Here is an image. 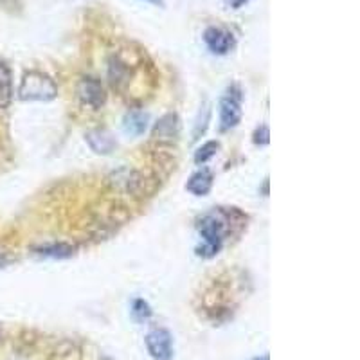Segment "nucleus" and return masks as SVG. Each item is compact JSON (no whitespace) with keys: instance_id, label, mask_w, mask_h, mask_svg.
I'll return each instance as SVG.
<instances>
[{"instance_id":"nucleus-13","label":"nucleus","mask_w":360,"mask_h":360,"mask_svg":"<svg viewBox=\"0 0 360 360\" xmlns=\"http://www.w3.org/2000/svg\"><path fill=\"white\" fill-rule=\"evenodd\" d=\"M152 315V307H150V303L144 301V299L139 297L131 303V317H134V321H137V323H146V321H150Z\"/></svg>"},{"instance_id":"nucleus-11","label":"nucleus","mask_w":360,"mask_h":360,"mask_svg":"<svg viewBox=\"0 0 360 360\" xmlns=\"http://www.w3.org/2000/svg\"><path fill=\"white\" fill-rule=\"evenodd\" d=\"M13 101V72L6 62H0V108H8Z\"/></svg>"},{"instance_id":"nucleus-17","label":"nucleus","mask_w":360,"mask_h":360,"mask_svg":"<svg viewBox=\"0 0 360 360\" xmlns=\"http://www.w3.org/2000/svg\"><path fill=\"white\" fill-rule=\"evenodd\" d=\"M146 2H150V4H153V6H160V8H164V0H146Z\"/></svg>"},{"instance_id":"nucleus-8","label":"nucleus","mask_w":360,"mask_h":360,"mask_svg":"<svg viewBox=\"0 0 360 360\" xmlns=\"http://www.w3.org/2000/svg\"><path fill=\"white\" fill-rule=\"evenodd\" d=\"M213 182L214 176L213 173H211V169L202 168L189 176L186 189H188L191 195H195V197H205V195L213 189Z\"/></svg>"},{"instance_id":"nucleus-4","label":"nucleus","mask_w":360,"mask_h":360,"mask_svg":"<svg viewBox=\"0 0 360 360\" xmlns=\"http://www.w3.org/2000/svg\"><path fill=\"white\" fill-rule=\"evenodd\" d=\"M144 344L153 360H172L175 348H173V335L166 328H152L144 337Z\"/></svg>"},{"instance_id":"nucleus-15","label":"nucleus","mask_w":360,"mask_h":360,"mask_svg":"<svg viewBox=\"0 0 360 360\" xmlns=\"http://www.w3.org/2000/svg\"><path fill=\"white\" fill-rule=\"evenodd\" d=\"M252 143L259 144V146H265V144L270 143V131L266 124H262L259 128H256L252 135Z\"/></svg>"},{"instance_id":"nucleus-12","label":"nucleus","mask_w":360,"mask_h":360,"mask_svg":"<svg viewBox=\"0 0 360 360\" xmlns=\"http://www.w3.org/2000/svg\"><path fill=\"white\" fill-rule=\"evenodd\" d=\"M38 256L53 259H65L74 254V247L67 243H53V245H41L37 249Z\"/></svg>"},{"instance_id":"nucleus-10","label":"nucleus","mask_w":360,"mask_h":360,"mask_svg":"<svg viewBox=\"0 0 360 360\" xmlns=\"http://www.w3.org/2000/svg\"><path fill=\"white\" fill-rule=\"evenodd\" d=\"M180 130V123L176 114H166L162 119H159V123L155 124V130H153V135H155L157 139L164 141H173L179 135Z\"/></svg>"},{"instance_id":"nucleus-6","label":"nucleus","mask_w":360,"mask_h":360,"mask_svg":"<svg viewBox=\"0 0 360 360\" xmlns=\"http://www.w3.org/2000/svg\"><path fill=\"white\" fill-rule=\"evenodd\" d=\"M78 98L85 107L99 110L107 101V92L101 82L96 78H83L78 83Z\"/></svg>"},{"instance_id":"nucleus-14","label":"nucleus","mask_w":360,"mask_h":360,"mask_svg":"<svg viewBox=\"0 0 360 360\" xmlns=\"http://www.w3.org/2000/svg\"><path fill=\"white\" fill-rule=\"evenodd\" d=\"M218 148H220V143H218V141H207V143L202 144L197 152H195V157H193V159H195V164L200 166V164H205L207 160L213 159V157L217 155Z\"/></svg>"},{"instance_id":"nucleus-1","label":"nucleus","mask_w":360,"mask_h":360,"mask_svg":"<svg viewBox=\"0 0 360 360\" xmlns=\"http://www.w3.org/2000/svg\"><path fill=\"white\" fill-rule=\"evenodd\" d=\"M227 214L225 211H213L202 217L198 221V233L202 238V245L197 247V254L200 258H214L221 250L227 236Z\"/></svg>"},{"instance_id":"nucleus-7","label":"nucleus","mask_w":360,"mask_h":360,"mask_svg":"<svg viewBox=\"0 0 360 360\" xmlns=\"http://www.w3.org/2000/svg\"><path fill=\"white\" fill-rule=\"evenodd\" d=\"M85 141L89 144V148L98 155H110L117 148V141L112 135V131L105 130V128H96V130H90L85 135Z\"/></svg>"},{"instance_id":"nucleus-5","label":"nucleus","mask_w":360,"mask_h":360,"mask_svg":"<svg viewBox=\"0 0 360 360\" xmlns=\"http://www.w3.org/2000/svg\"><path fill=\"white\" fill-rule=\"evenodd\" d=\"M204 41L207 45V49L213 54L218 56H225L234 49L236 45V38L231 31L224 27H217V25H211L204 31Z\"/></svg>"},{"instance_id":"nucleus-3","label":"nucleus","mask_w":360,"mask_h":360,"mask_svg":"<svg viewBox=\"0 0 360 360\" xmlns=\"http://www.w3.org/2000/svg\"><path fill=\"white\" fill-rule=\"evenodd\" d=\"M242 90L233 85L227 89L224 98L220 99V130L229 131L236 128L242 121Z\"/></svg>"},{"instance_id":"nucleus-9","label":"nucleus","mask_w":360,"mask_h":360,"mask_svg":"<svg viewBox=\"0 0 360 360\" xmlns=\"http://www.w3.org/2000/svg\"><path fill=\"white\" fill-rule=\"evenodd\" d=\"M148 121L150 115L143 110H131L124 115L123 119V130L124 134L131 135V137H141L146 131Z\"/></svg>"},{"instance_id":"nucleus-16","label":"nucleus","mask_w":360,"mask_h":360,"mask_svg":"<svg viewBox=\"0 0 360 360\" xmlns=\"http://www.w3.org/2000/svg\"><path fill=\"white\" fill-rule=\"evenodd\" d=\"M249 2H250V0H225V4L229 6V8H233V9L243 8V6L249 4Z\"/></svg>"},{"instance_id":"nucleus-2","label":"nucleus","mask_w":360,"mask_h":360,"mask_svg":"<svg viewBox=\"0 0 360 360\" xmlns=\"http://www.w3.org/2000/svg\"><path fill=\"white\" fill-rule=\"evenodd\" d=\"M56 96L58 86L54 79L40 70L25 72L18 86V98L22 101H53Z\"/></svg>"},{"instance_id":"nucleus-18","label":"nucleus","mask_w":360,"mask_h":360,"mask_svg":"<svg viewBox=\"0 0 360 360\" xmlns=\"http://www.w3.org/2000/svg\"><path fill=\"white\" fill-rule=\"evenodd\" d=\"M252 360H269V355H263V356H256V359Z\"/></svg>"}]
</instances>
